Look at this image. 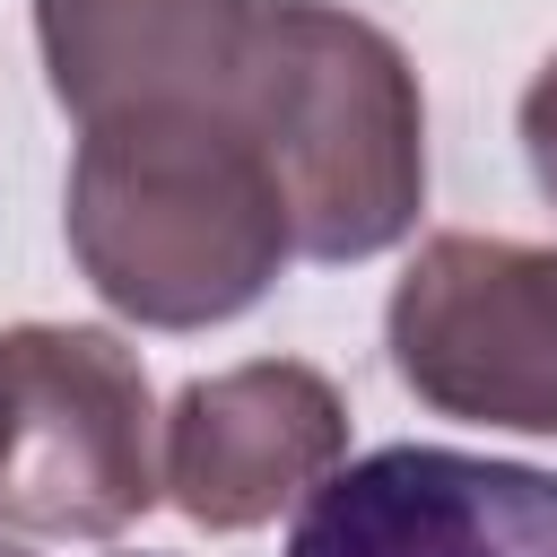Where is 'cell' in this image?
<instances>
[{
  "label": "cell",
  "instance_id": "obj_1",
  "mask_svg": "<svg viewBox=\"0 0 557 557\" xmlns=\"http://www.w3.org/2000/svg\"><path fill=\"white\" fill-rule=\"evenodd\" d=\"M70 252L87 287L139 331H209L270 296L296 252L278 174L235 113L165 104L78 131Z\"/></svg>",
  "mask_w": 557,
  "mask_h": 557
},
{
  "label": "cell",
  "instance_id": "obj_2",
  "mask_svg": "<svg viewBox=\"0 0 557 557\" xmlns=\"http://www.w3.org/2000/svg\"><path fill=\"white\" fill-rule=\"evenodd\" d=\"M235 122L261 139L305 261H374L418 226L426 104L409 52L374 17L339 0H278Z\"/></svg>",
  "mask_w": 557,
  "mask_h": 557
},
{
  "label": "cell",
  "instance_id": "obj_3",
  "mask_svg": "<svg viewBox=\"0 0 557 557\" xmlns=\"http://www.w3.org/2000/svg\"><path fill=\"white\" fill-rule=\"evenodd\" d=\"M165 496L148 374L113 331H0V522L44 540H113Z\"/></svg>",
  "mask_w": 557,
  "mask_h": 557
},
{
  "label": "cell",
  "instance_id": "obj_4",
  "mask_svg": "<svg viewBox=\"0 0 557 557\" xmlns=\"http://www.w3.org/2000/svg\"><path fill=\"white\" fill-rule=\"evenodd\" d=\"M392 374L470 426L557 435V252L513 235H435L383 305Z\"/></svg>",
  "mask_w": 557,
  "mask_h": 557
},
{
  "label": "cell",
  "instance_id": "obj_5",
  "mask_svg": "<svg viewBox=\"0 0 557 557\" xmlns=\"http://www.w3.org/2000/svg\"><path fill=\"white\" fill-rule=\"evenodd\" d=\"M287 557H557V470L383 444L305 496Z\"/></svg>",
  "mask_w": 557,
  "mask_h": 557
},
{
  "label": "cell",
  "instance_id": "obj_6",
  "mask_svg": "<svg viewBox=\"0 0 557 557\" xmlns=\"http://www.w3.org/2000/svg\"><path fill=\"white\" fill-rule=\"evenodd\" d=\"M348 461V400L296 357L183 383L165 418V496L200 531H261Z\"/></svg>",
  "mask_w": 557,
  "mask_h": 557
},
{
  "label": "cell",
  "instance_id": "obj_7",
  "mask_svg": "<svg viewBox=\"0 0 557 557\" xmlns=\"http://www.w3.org/2000/svg\"><path fill=\"white\" fill-rule=\"evenodd\" d=\"M270 17L278 0H35V44L61 113L87 131L165 104L235 113Z\"/></svg>",
  "mask_w": 557,
  "mask_h": 557
},
{
  "label": "cell",
  "instance_id": "obj_8",
  "mask_svg": "<svg viewBox=\"0 0 557 557\" xmlns=\"http://www.w3.org/2000/svg\"><path fill=\"white\" fill-rule=\"evenodd\" d=\"M522 157H531V183L557 200V52H548L540 78L522 87Z\"/></svg>",
  "mask_w": 557,
  "mask_h": 557
},
{
  "label": "cell",
  "instance_id": "obj_9",
  "mask_svg": "<svg viewBox=\"0 0 557 557\" xmlns=\"http://www.w3.org/2000/svg\"><path fill=\"white\" fill-rule=\"evenodd\" d=\"M0 557H26V548H9V540H0Z\"/></svg>",
  "mask_w": 557,
  "mask_h": 557
}]
</instances>
